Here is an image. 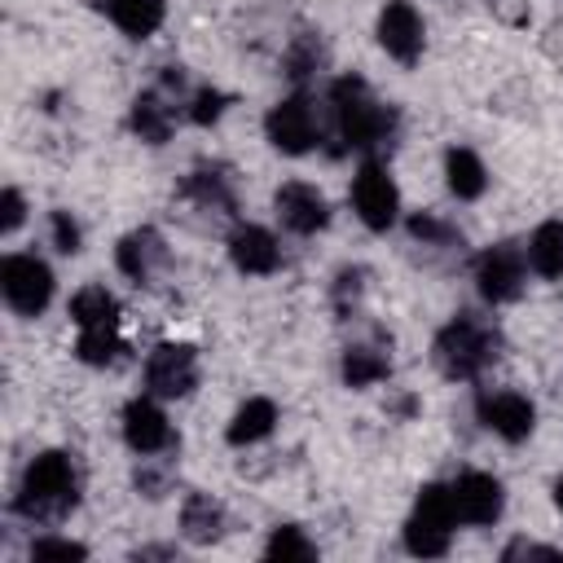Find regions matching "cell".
I'll list each match as a JSON object with an SVG mask.
<instances>
[{"instance_id":"cell-1","label":"cell","mask_w":563,"mask_h":563,"mask_svg":"<svg viewBox=\"0 0 563 563\" xmlns=\"http://www.w3.org/2000/svg\"><path fill=\"white\" fill-rule=\"evenodd\" d=\"M330 114H334L339 136H343L352 150H378V145H387V136H391V128H396L391 110H387V106L365 88V79H356V75L334 79V88H330Z\"/></svg>"},{"instance_id":"cell-2","label":"cell","mask_w":563,"mask_h":563,"mask_svg":"<svg viewBox=\"0 0 563 563\" xmlns=\"http://www.w3.org/2000/svg\"><path fill=\"white\" fill-rule=\"evenodd\" d=\"M79 501V479H75V466L66 453L48 449L40 453L26 475H22V488H18V510L26 519H62L70 506Z\"/></svg>"},{"instance_id":"cell-3","label":"cell","mask_w":563,"mask_h":563,"mask_svg":"<svg viewBox=\"0 0 563 563\" xmlns=\"http://www.w3.org/2000/svg\"><path fill=\"white\" fill-rule=\"evenodd\" d=\"M493 356H497V334L466 312L453 317L435 339V365L449 378H475Z\"/></svg>"},{"instance_id":"cell-4","label":"cell","mask_w":563,"mask_h":563,"mask_svg":"<svg viewBox=\"0 0 563 563\" xmlns=\"http://www.w3.org/2000/svg\"><path fill=\"white\" fill-rule=\"evenodd\" d=\"M453 501H449V484H427L413 501V515L405 523V545L409 554H422V559H440L453 541Z\"/></svg>"},{"instance_id":"cell-5","label":"cell","mask_w":563,"mask_h":563,"mask_svg":"<svg viewBox=\"0 0 563 563\" xmlns=\"http://www.w3.org/2000/svg\"><path fill=\"white\" fill-rule=\"evenodd\" d=\"M0 290H4V299H9L13 312L35 317V312H44L48 299H53V273H48V264L35 260V255H9V260L0 264Z\"/></svg>"},{"instance_id":"cell-6","label":"cell","mask_w":563,"mask_h":563,"mask_svg":"<svg viewBox=\"0 0 563 563\" xmlns=\"http://www.w3.org/2000/svg\"><path fill=\"white\" fill-rule=\"evenodd\" d=\"M264 128H268V141H273L282 154H308V150L321 141V119H317V110H312L308 97H286V101H277V106L268 110Z\"/></svg>"},{"instance_id":"cell-7","label":"cell","mask_w":563,"mask_h":563,"mask_svg":"<svg viewBox=\"0 0 563 563\" xmlns=\"http://www.w3.org/2000/svg\"><path fill=\"white\" fill-rule=\"evenodd\" d=\"M352 207H356V216H361L374 233H383V229L396 224L400 194H396L391 176H387L378 163H365V167L356 172V180H352Z\"/></svg>"},{"instance_id":"cell-8","label":"cell","mask_w":563,"mask_h":563,"mask_svg":"<svg viewBox=\"0 0 563 563\" xmlns=\"http://www.w3.org/2000/svg\"><path fill=\"white\" fill-rule=\"evenodd\" d=\"M145 383L154 396H189L198 387V356L189 343H163L145 361Z\"/></svg>"},{"instance_id":"cell-9","label":"cell","mask_w":563,"mask_h":563,"mask_svg":"<svg viewBox=\"0 0 563 563\" xmlns=\"http://www.w3.org/2000/svg\"><path fill=\"white\" fill-rule=\"evenodd\" d=\"M475 282H479V295L488 303H510L519 299L523 290V255L519 246L501 242V246H488L479 260H475Z\"/></svg>"},{"instance_id":"cell-10","label":"cell","mask_w":563,"mask_h":563,"mask_svg":"<svg viewBox=\"0 0 563 563\" xmlns=\"http://www.w3.org/2000/svg\"><path fill=\"white\" fill-rule=\"evenodd\" d=\"M449 501H453L457 523L484 528V523H493L501 515V484L493 475H484V471H466V475H457L449 484Z\"/></svg>"},{"instance_id":"cell-11","label":"cell","mask_w":563,"mask_h":563,"mask_svg":"<svg viewBox=\"0 0 563 563\" xmlns=\"http://www.w3.org/2000/svg\"><path fill=\"white\" fill-rule=\"evenodd\" d=\"M378 44L405 66H413L422 57V18L409 0H391L378 13Z\"/></svg>"},{"instance_id":"cell-12","label":"cell","mask_w":563,"mask_h":563,"mask_svg":"<svg viewBox=\"0 0 563 563\" xmlns=\"http://www.w3.org/2000/svg\"><path fill=\"white\" fill-rule=\"evenodd\" d=\"M532 400L519 396V391H493V396H479V422L488 431H497L501 440L519 444L532 435Z\"/></svg>"},{"instance_id":"cell-13","label":"cell","mask_w":563,"mask_h":563,"mask_svg":"<svg viewBox=\"0 0 563 563\" xmlns=\"http://www.w3.org/2000/svg\"><path fill=\"white\" fill-rule=\"evenodd\" d=\"M273 202H277V216H282V224H286L290 233H317V229H325V220H330V207H325L321 189H312V185H303V180L282 185Z\"/></svg>"},{"instance_id":"cell-14","label":"cell","mask_w":563,"mask_h":563,"mask_svg":"<svg viewBox=\"0 0 563 563\" xmlns=\"http://www.w3.org/2000/svg\"><path fill=\"white\" fill-rule=\"evenodd\" d=\"M123 440L136 449V453H158L172 444V427H167V413L154 405V400H128L123 409Z\"/></svg>"},{"instance_id":"cell-15","label":"cell","mask_w":563,"mask_h":563,"mask_svg":"<svg viewBox=\"0 0 563 563\" xmlns=\"http://www.w3.org/2000/svg\"><path fill=\"white\" fill-rule=\"evenodd\" d=\"M229 255H233V264H238L242 273H251V277H264V273H273V268L282 264L277 238H273L268 229H260V224H242V229H233V238H229Z\"/></svg>"},{"instance_id":"cell-16","label":"cell","mask_w":563,"mask_h":563,"mask_svg":"<svg viewBox=\"0 0 563 563\" xmlns=\"http://www.w3.org/2000/svg\"><path fill=\"white\" fill-rule=\"evenodd\" d=\"M114 260H119V268H123L128 277L150 282V273L167 260V246H163V238H158L154 229H136V233H128V238L119 242Z\"/></svg>"},{"instance_id":"cell-17","label":"cell","mask_w":563,"mask_h":563,"mask_svg":"<svg viewBox=\"0 0 563 563\" xmlns=\"http://www.w3.org/2000/svg\"><path fill=\"white\" fill-rule=\"evenodd\" d=\"M180 528H185V537H189L194 545H211V541L224 537V506L211 501L207 493H198V497L185 501V510H180Z\"/></svg>"},{"instance_id":"cell-18","label":"cell","mask_w":563,"mask_h":563,"mask_svg":"<svg viewBox=\"0 0 563 563\" xmlns=\"http://www.w3.org/2000/svg\"><path fill=\"white\" fill-rule=\"evenodd\" d=\"M273 422H277V405L264 396H251L229 422V444H255L273 431Z\"/></svg>"},{"instance_id":"cell-19","label":"cell","mask_w":563,"mask_h":563,"mask_svg":"<svg viewBox=\"0 0 563 563\" xmlns=\"http://www.w3.org/2000/svg\"><path fill=\"white\" fill-rule=\"evenodd\" d=\"M528 264L541 277H559L563 273V220L537 224V233L528 238Z\"/></svg>"},{"instance_id":"cell-20","label":"cell","mask_w":563,"mask_h":563,"mask_svg":"<svg viewBox=\"0 0 563 563\" xmlns=\"http://www.w3.org/2000/svg\"><path fill=\"white\" fill-rule=\"evenodd\" d=\"M106 9L114 18V26L136 35V40L154 35L158 22H163V0H106Z\"/></svg>"},{"instance_id":"cell-21","label":"cell","mask_w":563,"mask_h":563,"mask_svg":"<svg viewBox=\"0 0 563 563\" xmlns=\"http://www.w3.org/2000/svg\"><path fill=\"white\" fill-rule=\"evenodd\" d=\"M444 176H449V189L457 194V198H479L484 194V185H488V176H484V163L471 154V150H462V145H453L449 150V158H444Z\"/></svg>"},{"instance_id":"cell-22","label":"cell","mask_w":563,"mask_h":563,"mask_svg":"<svg viewBox=\"0 0 563 563\" xmlns=\"http://www.w3.org/2000/svg\"><path fill=\"white\" fill-rule=\"evenodd\" d=\"M70 317L79 330H92V325H119V303L106 286H84L75 299H70Z\"/></svg>"},{"instance_id":"cell-23","label":"cell","mask_w":563,"mask_h":563,"mask_svg":"<svg viewBox=\"0 0 563 563\" xmlns=\"http://www.w3.org/2000/svg\"><path fill=\"white\" fill-rule=\"evenodd\" d=\"M132 128H136V136L150 141V145H163V141L172 136V110L163 106L158 92H141V97L132 101Z\"/></svg>"},{"instance_id":"cell-24","label":"cell","mask_w":563,"mask_h":563,"mask_svg":"<svg viewBox=\"0 0 563 563\" xmlns=\"http://www.w3.org/2000/svg\"><path fill=\"white\" fill-rule=\"evenodd\" d=\"M387 356L383 352H374V347H347L343 352V383L347 387H369V383H378V378H387Z\"/></svg>"},{"instance_id":"cell-25","label":"cell","mask_w":563,"mask_h":563,"mask_svg":"<svg viewBox=\"0 0 563 563\" xmlns=\"http://www.w3.org/2000/svg\"><path fill=\"white\" fill-rule=\"evenodd\" d=\"M75 352H79V361H88V365H110V361L123 352V343H119V325H92V330H79Z\"/></svg>"},{"instance_id":"cell-26","label":"cell","mask_w":563,"mask_h":563,"mask_svg":"<svg viewBox=\"0 0 563 563\" xmlns=\"http://www.w3.org/2000/svg\"><path fill=\"white\" fill-rule=\"evenodd\" d=\"M189 194L202 202V207H216V211H233V189H229V176L224 172H194L189 176Z\"/></svg>"},{"instance_id":"cell-27","label":"cell","mask_w":563,"mask_h":563,"mask_svg":"<svg viewBox=\"0 0 563 563\" xmlns=\"http://www.w3.org/2000/svg\"><path fill=\"white\" fill-rule=\"evenodd\" d=\"M268 559H317V545L299 532V528H277L273 537H268V550H264Z\"/></svg>"},{"instance_id":"cell-28","label":"cell","mask_w":563,"mask_h":563,"mask_svg":"<svg viewBox=\"0 0 563 563\" xmlns=\"http://www.w3.org/2000/svg\"><path fill=\"white\" fill-rule=\"evenodd\" d=\"M88 550L79 541H62V537H48V541H35L31 545V559H84Z\"/></svg>"},{"instance_id":"cell-29","label":"cell","mask_w":563,"mask_h":563,"mask_svg":"<svg viewBox=\"0 0 563 563\" xmlns=\"http://www.w3.org/2000/svg\"><path fill=\"white\" fill-rule=\"evenodd\" d=\"M220 110H224V92H216V88H202V92L194 97V110H189V119H194V123H216V119H220Z\"/></svg>"},{"instance_id":"cell-30","label":"cell","mask_w":563,"mask_h":563,"mask_svg":"<svg viewBox=\"0 0 563 563\" xmlns=\"http://www.w3.org/2000/svg\"><path fill=\"white\" fill-rule=\"evenodd\" d=\"M53 242H57V251H66V255L79 251V224L70 220V211H53Z\"/></svg>"},{"instance_id":"cell-31","label":"cell","mask_w":563,"mask_h":563,"mask_svg":"<svg viewBox=\"0 0 563 563\" xmlns=\"http://www.w3.org/2000/svg\"><path fill=\"white\" fill-rule=\"evenodd\" d=\"M317 57H321V53H317V44H312V40H299V44H295V53L286 57V66H290L286 75H290V79H303V75L317 66Z\"/></svg>"},{"instance_id":"cell-32","label":"cell","mask_w":563,"mask_h":563,"mask_svg":"<svg viewBox=\"0 0 563 563\" xmlns=\"http://www.w3.org/2000/svg\"><path fill=\"white\" fill-rule=\"evenodd\" d=\"M22 216H26L22 194H18V189H4V194H0V233H13V229L22 224Z\"/></svg>"},{"instance_id":"cell-33","label":"cell","mask_w":563,"mask_h":563,"mask_svg":"<svg viewBox=\"0 0 563 563\" xmlns=\"http://www.w3.org/2000/svg\"><path fill=\"white\" fill-rule=\"evenodd\" d=\"M554 506H559V510H563V479H559V484H554Z\"/></svg>"}]
</instances>
